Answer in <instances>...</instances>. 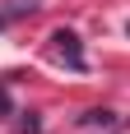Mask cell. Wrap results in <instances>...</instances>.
Returning a JSON list of instances; mask_svg holds the SVG:
<instances>
[{
  "label": "cell",
  "mask_w": 130,
  "mask_h": 134,
  "mask_svg": "<svg viewBox=\"0 0 130 134\" xmlns=\"http://www.w3.org/2000/svg\"><path fill=\"white\" fill-rule=\"evenodd\" d=\"M33 9H37V0H9V5L0 9V28L9 23V19H19V14H33Z\"/></svg>",
  "instance_id": "cell-2"
},
{
  "label": "cell",
  "mask_w": 130,
  "mask_h": 134,
  "mask_svg": "<svg viewBox=\"0 0 130 134\" xmlns=\"http://www.w3.org/2000/svg\"><path fill=\"white\" fill-rule=\"evenodd\" d=\"M84 120H88V125H112V120H116V116H112V111H88Z\"/></svg>",
  "instance_id": "cell-3"
},
{
  "label": "cell",
  "mask_w": 130,
  "mask_h": 134,
  "mask_svg": "<svg viewBox=\"0 0 130 134\" xmlns=\"http://www.w3.org/2000/svg\"><path fill=\"white\" fill-rule=\"evenodd\" d=\"M51 42H56V55H61L70 69H84V46H79V37L70 32V28H61V32H51Z\"/></svg>",
  "instance_id": "cell-1"
}]
</instances>
